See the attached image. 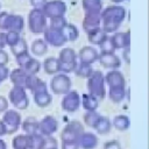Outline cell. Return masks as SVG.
<instances>
[{
    "label": "cell",
    "instance_id": "6da1fadb",
    "mask_svg": "<svg viewBox=\"0 0 149 149\" xmlns=\"http://www.w3.org/2000/svg\"><path fill=\"white\" fill-rule=\"evenodd\" d=\"M126 17V8L120 5H112L100 12L101 29L106 34L115 33Z\"/></svg>",
    "mask_w": 149,
    "mask_h": 149
},
{
    "label": "cell",
    "instance_id": "7a4b0ae2",
    "mask_svg": "<svg viewBox=\"0 0 149 149\" xmlns=\"http://www.w3.org/2000/svg\"><path fill=\"white\" fill-rule=\"evenodd\" d=\"M87 90L88 93L95 97L98 100H101L106 95V87H105V79L101 71L93 70V72L87 78Z\"/></svg>",
    "mask_w": 149,
    "mask_h": 149
},
{
    "label": "cell",
    "instance_id": "3957f363",
    "mask_svg": "<svg viewBox=\"0 0 149 149\" xmlns=\"http://www.w3.org/2000/svg\"><path fill=\"white\" fill-rule=\"evenodd\" d=\"M77 59H78V56L72 48H63L58 55L59 72L65 74L74 72L78 64Z\"/></svg>",
    "mask_w": 149,
    "mask_h": 149
},
{
    "label": "cell",
    "instance_id": "277c9868",
    "mask_svg": "<svg viewBox=\"0 0 149 149\" xmlns=\"http://www.w3.org/2000/svg\"><path fill=\"white\" fill-rule=\"evenodd\" d=\"M24 28V20L21 15L9 14L7 12H0V30H14L22 31Z\"/></svg>",
    "mask_w": 149,
    "mask_h": 149
},
{
    "label": "cell",
    "instance_id": "5b68a950",
    "mask_svg": "<svg viewBox=\"0 0 149 149\" xmlns=\"http://www.w3.org/2000/svg\"><path fill=\"white\" fill-rule=\"evenodd\" d=\"M47 17L42 9L34 8L28 14V28L33 34H43L47 28Z\"/></svg>",
    "mask_w": 149,
    "mask_h": 149
},
{
    "label": "cell",
    "instance_id": "8992f818",
    "mask_svg": "<svg viewBox=\"0 0 149 149\" xmlns=\"http://www.w3.org/2000/svg\"><path fill=\"white\" fill-rule=\"evenodd\" d=\"M8 100L15 108L20 111H23L29 106V99H28L26 88L21 86L13 85V87L9 90V93H8Z\"/></svg>",
    "mask_w": 149,
    "mask_h": 149
},
{
    "label": "cell",
    "instance_id": "52a82bcc",
    "mask_svg": "<svg viewBox=\"0 0 149 149\" xmlns=\"http://www.w3.org/2000/svg\"><path fill=\"white\" fill-rule=\"evenodd\" d=\"M84 132V125L80 121L73 120L69 122L61 133L62 142H78V137Z\"/></svg>",
    "mask_w": 149,
    "mask_h": 149
},
{
    "label": "cell",
    "instance_id": "ba28073f",
    "mask_svg": "<svg viewBox=\"0 0 149 149\" xmlns=\"http://www.w3.org/2000/svg\"><path fill=\"white\" fill-rule=\"evenodd\" d=\"M1 120L5 125V127H6L7 134H14L16 130H19V128L21 126V122H22L21 114L15 109L5 111Z\"/></svg>",
    "mask_w": 149,
    "mask_h": 149
},
{
    "label": "cell",
    "instance_id": "9c48e42d",
    "mask_svg": "<svg viewBox=\"0 0 149 149\" xmlns=\"http://www.w3.org/2000/svg\"><path fill=\"white\" fill-rule=\"evenodd\" d=\"M42 12L47 19L64 16L66 13V5L62 0H51L47 1L42 7Z\"/></svg>",
    "mask_w": 149,
    "mask_h": 149
},
{
    "label": "cell",
    "instance_id": "30bf717a",
    "mask_svg": "<svg viewBox=\"0 0 149 149\" xmlns=\"http://www.w3.org/2000/svg\"><path fill=\"white\" fill-rule=\"evenodd\" d=\"M50 88L56 94H65L71 90V79L65 73L55 74L50 81Z\"/></svg>",
    "mask_w": 149,
    "mask_h": 149
},
{
    "label": "cell",
    "instance_id": "8fae6325",
    "mask_svg": "<svg viewBox=\"0 0 149 149\" xmlns=\"http://www.w3.org/2000/svg\"><path fill=\"white\" fill-rule=\"evenodd\" d=\"M43 35H44V38H43L44 42L48 45H51L55 48L63 47L68 42L63 35V31L58 30V29H52L50 27H47L45 30L43 31Z\"/></svg>",
    "mask_w": 149,
    "mask_h": 149
},
{
    "label": "cell",
    "instance_id": "7c38bea8",
    "mask_svg": "<svg viewBox=\"0 0 149 149\" xmlns=\"http://www.w3.org/2000/svg\"><path fill=\"white\" fill-rule=\"evenodd\" d=\"M62 109L69 113L76 112L80 106V95L77 91H69L64 94L62 101H61Z\"/></svg>",
    "mask_w": 149,
    "mask_h": 149
},
{
    "label": "cell",
    "instance_id": "4fadbf2b",
    "mask_svg": "<svg viewBox=\"0 0 149 149\" xmlns=\"http://www.w3.org/2000/svg\"><path fill=\"white\" fill-rule=\"evenodd\" d=\"M58 129V121L52 115L44 116L38 121V133L43 136H52Z\"/></svg>",
    "mask_w": 149,
    "mask_h": 149
},
{
    "label": "cell",
    "instance_id": "5bb4252c",
    "mask_svg": "<svg viewBox=\"0 0 149 149\" xmlns=\"http://www.w3.org/2000/svg\"><path fill=\"white\" fill-rule=\"evenodd\" d=\"M105 83L109 87H126V79L122 72L116 70H111L104 76Z\"/></svg>",
    "mask_w": 149,
    "mask_h": 149
},
{
    "label": "cell",
    "instance_id": "9a60e30c",
    "mask_svg": "<svg viewBox=\"0 0 149 149\" xmlns=\"http://www.w3.org/2000/svg\"><path fill=\"white\" fill-rule=\"evenodd\" d=\"M111 42L114 47V49H129L130 45V31H121V33H115L111 37Z\"/></svg>",
    "mask_w": 149,
    "mask_h": 149
},
{
    "label": "cell",
    "instance_id": "2e32d148",
    "mask_svg": "<svg viewBox=\"0 0 149 149\" xmlns=\"http://www.w3.org/2000/svg\"><path fill=\"white\" fill-rule=\"evenodd\" d=\"M98 59L104 68H107L111 70H116L121 65L120 58L114 52H101L99 55Z\"/></svg>",
    "mask_w": 149,
    "mask_h": 149
},
{
    "label": "cell",
    "instance_id": "e0dca14e",
    "mask_svg": "<svg viewBox=\"0 0 149 149\" xmlns=\"http://www.w3.org/2000/svg\"><path fill=\"white\" fill-rule=\"evenodd\" d=\"M99 139L95 134L91 132H83L78 137V146L81 149H94L98 146Z\"/></svg>",
    "mask_w": 149,
    "mask_h": 149
},
{
    "label": "cell",
    "instance_id": "ac0fdd59",
    "mask_svg": "<svg viewBox=\"0 0 149 149\" xmlns=\"http://www.w3.org/2000/svg\"><path fill=\"white\" fill-rule=\"evenodd\" d=\"M8 77H9V79H10V81H12L13 85H15V86H21V87L26 88L30 74L27 73L23 69L17 68V69H14V70L9 73Z\"/></svg>",
    "mask_w": 149,
    "mask_h": 149
},
{
    "label": "cell",
    "instance_id": "d6986e66",
    "mask_svg": "<svg viewBox=\"0 0 149 149\" xmlns=\"http://www.w3.org/2000/svg\"><path fill=\"white\" fill-rule=\"evenodd\" d=\"M77 56L80 59V62L87 63V64H93L98 59L99 54H98V51H97L95 48H93L91 45H85V47H83L79 50V52H78Z\"/></svg>",
    "mask_w": 149,
    "mask_h": 149
},
{
    "label": "cell",
    "instance_id": "ffe728a7",
    "mask_svg": "<svg viewBox=\"0 0 149 149\" xmlns=\"http://www.w3.org/2000/svg\"><path fill=\"white\" fill-rule=\"evenodd\" d=\"M100 27H101L100 14H85L83 20V28L86 31V34Z\"/></svg>",
    "mask_w": 149,
    "mask_h": 149
},
{
    "label": "cell",
    "instance_id": "44dd1931",
    "mask_svg": "<svg viewBox=\"0 0 149 149\" xmlns=\"http://www.w3.org/2000/svg\"><path fill=\"white\" fill-rule=\"evenodd\" d=\"M81 5L85 14H100L102 10L101 0H81Z\"/></svg>",
    "mask_w": 149,
    "mask_h": 149
},
{
    "label": "cell",
    "instance_id": "7402d4cb",
    "mask_svg": "<svg viewBox=\"0 0 149 149\" xmlns=\"http://www.w3.org/2000/svg\"><path fill=\"white\" fill-rule=\"evenodd\" d=\"M80 105L85 111H97L99 106V100L90 93H84L80 97Z\"/></svg>",
    "mask_w": 149,
    "mask_h": 149
},
{
    "label": "cell",
    "instance_id": "603a6c76",
    "mask_svg": "<svg viewBox=\"0 0 149 149\" xmlns=\"http://www.w3.org/2000/svg\"><path fill=\"white\" fill-rule=\"evenodd\" d=\"M107 36H108V34H106L101 29V27L97 28V29H94V30H92L90 33H87V40L93 45H100L107 38Z\"/></svg>",
    "mask_w": 149,
    "mask_h": 149
},
{
    "label": "cell",
    "instance_id": "cb8c5ba5",
    "mask_svg": "<svg viewBox=\"0 0 149 149\" xmlns=\"http://www.w3.org/2000/svg\"><path fill=\"white\" fill-rule=\"evenodd\" d=\"M112 125L115 129H118L119 132H125L129 128L130 126V120L127 115L125 114H119V115H115L112 120Z\"/></svg>",
    "mask_w": 149,
    "mask_h": 149
},
{
    "label": "cell",
    "instance_id": "d4e9b609",
    "mask_svg": "<svg viewBox=\"0 0 149 149\" xmlns=\"http://www.w3.org/2000/svg\"><path fill=\"white\" fill-rule=\"evenodd\" d=\"M43 70L47 74H56L59 72V62L58 58L48 57L43 62Z\"/></svg>",
    "mask_w": 149,
    "mask_h": 149
},
{
    "label": "cell",
    "instance_id": "484cf974",
    "mask_svg": "<svg viewBox=\"0 0 149 149\" xmlns=\"http://www.w3.org/2000/svg\"><path fill=\"white\" fill-rule=\"evenodd\" d=\"M13 149H29L30 147V137L27 134H19L12 141Z\"/></svg>",
    "mask_w": 149,
    "mask_h": 149
},
{
    "label": "cell",
    "instance_id": "4316f807",
    "mask_svg": "<svg viewBox=\"0 0 149 149\" xmlns=\"http://www.w3.org/2000/svg\"><path fill=\"white\" fill-rule=\"evenodd\" d=\"M21 126L27 135H34L38 133V121L34 118H27L23 122H21Z\"/></svg>",
    "mask_w": 149,
    "mask_h": 149
},
{
    "label": "cell",
    "instance_id": "83f0119b",
    "mask_svg": "<svg viewBox=\"0 0 149 149\" xmlns=\"http://www.w3.org/2000/svg\"><path fill=\"white\" fill-rule=\"evenodd\" d=\"M111 128H112V122H111V120H109L107 116H102V115L100 116L99 121L97 122V125H95V127H94V129L97 130V133L100 134V135H106V134H108L109 130H111Z\"/></svg>",
    "mask_w": 149,
    "mask_h": 149
},
{
    "label": "cell",
    "instance_id": "f1b7e54d",
    "mask_svg": "<svg viewBox=\"0 0 149 149\" xmlns=\"http://www.w3.org/2000/svg\"><path fill=\"white\" fill-rule=\"evenodd\" d=\"M30 49H31V52L35 56H43L48 51V44L44 42V40L37 38L31 43Z\"/></svg>",
    "mask_w": 149,
    "mask_h": 149
},
{
    "label": "cell",
    "instance_id": "f546056e",
    "mask_svg": "<svg viewBox=\"0 0 149 149\" xmlns=\"http://www.w3.org/2000/svg\"><path fill=\"white\" fill-rule=\"evenodd\" d=\"M34 101L38 107H47L51 104L52 97L49 92H43V93H35L34 94Z\"/></svg>",
    "mask_w": 149,
    "mask_h": 149
},
{
    "label": "cell",
    "instance_id": "4dcf8cb0",
    "mask_svg": "<svg viewBox=\"0 0 149 149\" xmlns=\"http://www.w3.org/2000/svg\"><path fill=\"white\" fill-rule=\"evenodd\" d=\"M64 37L66 38V41H76L79 37V30L76 26L71 24V23H66V26L62 29Z\"/></svg>",
    "mask_w": 149,
    "mask_h": 149
},
{
    "label": "cell",
    "instance_id": "1f68e13d",
    "mask_svg": "<svg viewBox=\"0 0 149 149\" xmlns=\"http://www.w3.org/2000/svg\"><path fill=\"white\" fill-rule=\"evenodd\" d=\"M126 95V87H109L108 97L113 102H121Z\"/></svg>",
    "mask_w": 149,
    "mask_h": 149
},
{
    "label": "cell",
    "instance_id": "d6a6232c",
    "mask_svg": "<svg viewBox=\"0 0 149 149\" xmlns=\"http://www.w3.org/2000/svg\"><path fill=\"white\" fill-rule=\"evenodd\" d=\"M100 116L101 115L97 111H86V113L84 114V123L90 128H94Z\"/></svg>",
    "mask_w": 149,
    "mask_h": 149
},
{
    "label": "cell",
    "instance_id": "836d02e7",
    "mask_svg": "<svg viewBox=\"0 0 149 149\" xmlns=\"http://www.w3.org/2000/svg\"><path fill=\"white\" fill-rule=\"evenodd\" d=\"M30 137V147L29 149H44L45 148V136L37 133L34 135H29Z\"/></svg>",
    "mask_w": 149,
    "mask_h": 149
},
{
    "label": "cell",
    "instance_id": "e575fe53",
    "mask_svg": "<svg viewBox=\"0 0 149 149\" xmlns=\"http://www.w3.org/2000/svg\"><path fill=\"white\" fill-rule=\"evenodd\" d=\"M21 69H23L27 73H29V74H36L40 70H41V63L36 59V58H34V57H30L29 59H28V62L23 65V68H21Z\"/></svg>",
    "mask_w": 149,
    "mask_h": 149
},
{
    "label": "cell",
    "instance_id": "d590c367",
    "mask_svg": "<svg viewBox=\"0 0 149 149\" xmlns=\"http://www.w3.org/2000/svg\"><path fill=\"white\" fill-rule=\"evenodd\" d=\"M91 65L92 64H87V63H83V62L78 63L77 64V68L74 70L76 74L78 77H81V78H88L90 74L93 72V69H92Z\"/></svg>",
    "mask_w": 149,
    "mask_h": 149
},
{
    "label": "cell",
    "instance_id": "8d00e7d4",
    "mask_svg": "<svg viewBox=\"0 0 149 149\" xmlns=\"http://www.w3.org/2000/svg\"><path fill=\"white\" fill-rule=\"evenodd\" d=\"M10 51L14 56H17V55H21V54H24L28 51V44L26 42V40L23 37H21L17 43H15L14 45L10 47Z\"/></svg>",
    "mask_w": 149,
    "mask_h": 149
},
{
    "label": "cell",
    "instance_id": "74e56055",
    "mask_svg": "<svg viewBox=\"0 0 149 149\" xmlns=\"http://www.w3.org/2000/svg\"><path fill=\"white\" fill-rule=\"evenodd\" d=\"M68 21L64 16H59V17H52L50 19V24L49 27L52 28V29H58V30H62L65 26H66Z\"/></svg>",
    "mask_w": 149,
    "mask_h": 149
},
{
    "label": "cell",
    "instance_id": "f35d334b",
    "mask_svg": "<svg viewBox=\"0 0 149 149\" xmlns=\"http://www.w3.org/2000/svg\"><path fill=\"white\" fill-rule=\"evenodd\" d=\"M20 38H21V36H20V33H19V31L8 30V31L6 33V43H7V45H9V47H12V45H14L15 43H17Z\"/></svg>",
    "mask_w": 149,
    "mask_h": 149
},
{
    "label": "cell",
    "instance_id": "ab89813d",
    "mask_svg": "<svg viewBox=\"0 0 149 149\" xmlns=\"http://www.w3.org/2000/svg\"><path fill=\"white\" fill-rule=\"evenodd\" d=\"M31 92H33V94H35V93H43V92H48L47 84H45L42 79H40V78H38L37 83H36V84H35V86L33 87Z\"/></svg>",
    "mask_w": 149,
    "mask_h": 149
},
{
    "label": "cell",
    "instance_id": "60d3db41",
    "mask_svg": "<svg viewBox=\"0 0 149 149\" xmlns=\"http://www.w3.org/2000/svg\"><path fill=\"white\" fill-rule=\"evenodd\" d=\"M99 47L101 49V52H114V50H115L114 47H113V44H112V42H111L109 36H107V38Z\"/></svg>",
    "mask_w": 149,
    "mask_h": 149
},
{
    "label": "cell",
    "instance_id": "b9f144b4",
    "mask_svg": "<svg viewBox=\"0 0 149 149\" xmlns=\"http://www.w3.org/2000/svg\"><path fill=\"white\" fill-rule=\"evenodd\" d=\"M31 56L29 55V52H24V54H21V55H17L15 56V59H16V63L19 65V68H23V65L28 62V59L30 58Z\"/></svg>",
    "mask_w": 149,
    "mask_h": 149
},
{
    "label": "cell",
    "instance_id": "7bdbcfd3",
    "mask_svg": "<svg viewBox=\"0 0 149 149\" xmlns=\"http://www.w3.org/2000/svg\"><path fill=\"white\" fill-rule=\"evenodd\" d=\"M104 149H122V148H121V144L119 143V141L112 140L104 144Z\"/></svg>",
    "mask_w": 149,
    "mask_h": 149
},
{
    "label": "cell",
    "instance_id": "ee69618b",
    "mask_svg": "<svg viewBox=\"0 0 149 149\" xmlns=\"http://www.w3.org/2000/svg\"><path fill=\"white\" fill-rule=\"evenodd\" d=\"M9 57L7 51H5L3 49H0V66H6L8 64Z\"/></svg>",
    "mask_w": 149,
    "mask_h": 149
},
{
    "label": "cell",
    "instance_id": "f6af8a7d",
    "mask_svg": "<svg viewBox=\"0 0 149 149\" xmlns=\"http://www.w3.org/2000/svg\"><path fill=\"white\" fill-rule=\"evenodd\" d=\"M8 109V99L3 95H0V113H3Z\"/></svg>",
    "mask_w": 149,
    "mask_h": 149
},
{
    "label": "cell",
    "instance_id": "bcb514c9",
    "mask_svg": "<svg viewBox=\"0 0 149 149\" xmlns=\"http://www.w3.org/2000/svg\"><path fill=\"white\" fill-rule=\"evenodd\" d=\"M8 76H9V71H8L7 66H0V84L3 80H6L8 78Z\"/></svg>",
    "mask_w": 149,
    "mask_h": 149
},
{
    "label": "cell",
    "instance_id": "7dc6e473",
    "mask_svg": "<svg viewBox=\"0 0 149 149\" xmlns=\"http://www.w3.org/2000/svg\"><path fill=\"white\" fill-rule=\"evenodd\" d=\"M62 149H79L78 142H62Z\"/></svg>",
    "mask_w": 149,
    "mask_h": 149
},
{
    "label": "cell",
    "instance_id": "c3c4849f",
    "mask_svg": "<svg viewBox=\"0 0 149 149\" xmlns=\"http://www.w3.org/2000/svg\"><path fill=\"white\" fill-rule=\"evenodd\" d=\"M45 2H47V0H30V5L37 9H42V7L44 6Z\"/></svg>",
    "mask_w": 149,
    "mask_h": 149
},
{
    "label": "cell",
    "instance_id": "681fc988",
    "mask_svg": "<svg viewBox=\"0 0 149 149\" xmlns=\"http://www.w3.org/2000/svg\"><path fill=\"white\" fill-rule=\"evenodd\" d=\"M6 45H7V43H6V33L0 31V49H3Z\"/></svg>",
    "mask_w": 149,
    "mask_h": 149
},
{
    "label": "cell",
    "instance_id": "f907efd6",
    "mask_svg": "<svg viewBox=\"0 0 149 149\" xmlns=\"http://www.w3.org/2000/svg\"><path fill=\"white\" fill-rule=\"evenodd\" d=\"M6 134H7V132H6V127H5L3 122H2V120H0V137L3 136V135H6Z\"/></svg>",
    "mask_w": 149,
    "mask_h": 149
},
{
    "label": "cell",
    "instance_id": "816d5d0a",
    "mask_svg": "<svg viewBox=\"0 0 149 149\" xmlns=\"http://www.w3.org/2000/svg\"><path fill=\"white\" fill-rule=\"evenodd\" d=\"M0 149H7V146H6V142L3 140L0 139Z\"/></svg>",
    "mask_w": 149,
    "mask_h": 149
},
{
    "label": "cell",
    "instance_id": "f5cc1de1",
    "mask_svg": "<svg viewBox=\"0 0 149 149\" xmlns=\"http://www.w3.org/2000/svg\"><path fill=\"white\" fill-rule=\"evenodd\" d=\"M112 1L118 5V3H121V2H123V1H126V0H112Z\"/></svg>",
    "mask_w": 149,
    "mask_h": 149
},
{
    "label": "cell",
    "instance_id": "db71d44e",
    "mask_svg": "<svg viewBox=\"0 0 149 149\" xmlns=\"http://www.w3.org/2000/svg\"><path fill=\"white\" fill-rule=\"evenodd\" d=\"M45 149H57V147H49V148H45Z\"/></svg>",
    "mask_w": 149,
    "mask_h": 149
},
{
    "label": "cell",
    "instance_id": "11a10c76",
    "mask_svg": "<svg viewBox=\"0 0 149 149\" xmlns=\"http://www.w3.org/2000/svg\"><path fill=\"white\" fill-rule=\"evenodd\" d=\"M0 9H1V3H0Z\"/></svg>",
    "mask_w": 149,
    "mask_h": 149
}]
</instances>
